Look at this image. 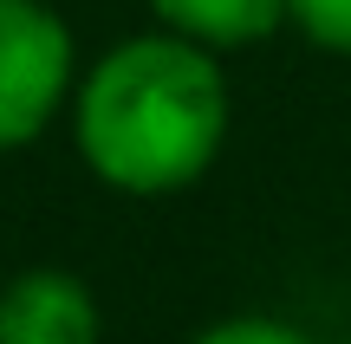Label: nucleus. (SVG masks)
I'll use <instances>...</instances> for the list:
<instances>
[{"label":"nucleus","instance_id":"obj_4","mask_svg":"<svg viewBox=\"0 0 351 344\" xmlns=\"http://www.w3.org/2000/svg\"><path fill=\"white\" fill-rule=\"evenodd\" d=\"M156 26L182 33L208 52H241L293 26V0H150Z\"/></svg>","mask_w":351,"mask_h":344},{"label":"nucleus","instance_id":"obj_3","mask_svg":"<svg viewBox=\"0 0 351 344\" xmlns=\"http://www.w3.org/2000/svg\"><path fill=\"white\" fill-rule=\"evenodd\" d=\"M104 312L78 273L26 267L0 286V344H98Z\"/></svg>","mask_w":351,"mask_h":344},{"label":"nucleus","instance_id":"obj_1","mask_svg":"<svg viewBox=\"0 0 351 344\" xmlns=\"http://www.w3.org/2000/svg\"><path fill=\"white\" fill-rule=\"evenodd\" d=\"M72 150L117 195H182L215 169L228 143V72L182 33L117 39L72 91Z\"/></svg>","mask_w":351,"mask_h":344},{"label":"nucleus","instance_id":"obj_6","mask_svg":"<svg viewBox=\"0 0 351 344\" xmlns=\"http://www.w3.org/2000/svg\"><path fill=\"white\" fill-rule=\"evenodd\" d=\"M293 26H300L319 52L351 59V0H293Z\"/></svg>","mask_w":351,"mask_h":344},{"label":"nucleus","instance_id":"obj_2","mask_svg":"<svg viewBox=\"0 0 351 344\" xmlns=\"http://www.w3.org/2000/svg\"><path fill=\"white\" fill-rule=\"evenodd\" d=\"M78 39L52 0H0V156L26 150L72 111Z\"/></svg>","mask_w":351,"mask_h":344},{"label":"nucleus","instance_id":"obj_5","mask_svg":"<svg viewBox=\"0 0 351 344\" xmlns=\"http://www.w3.org/2000/svg\"><path fill=\"white\" fill-rule=\"evenodd\" d=\"M189 344H313V338L300 325H287V319H267V312H234V319L202 325Z\"/></svg>","mask_w":351,"mask_h":344}]
</instances>
